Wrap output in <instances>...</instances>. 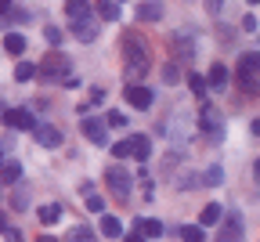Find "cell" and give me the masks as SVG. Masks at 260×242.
I'll return each instance as SVG.
<instances>
[{"mask_svg": "<svg viewBox=\"0 0 260 242\" xmlns=\"http://www.w3.org/2000/svg\"><path fill=\"white\" fill-rule=\"evenodd\" d=\"M123 73H126V83H138L148 69H152V47L148 40L141 37V33H123Z\"/></svg>", "mask_w": 260, "mask_h": 242, "instance_id": "obj_1", "label": "cell"}, {"mask_svg": "<svg viewBox=\"0 0 260 242\" xmlns=\"http://www.w3.org/2000/svg\"><path fill=\"white\" fill-rule=\"evenodd\" d=\"M69 76H73V62L65 58L61 51L44 54V62L37 65V80H44V83H65Z\"/></svg>", "mask_w": 260, "mask_h": 242, "instance_id": "obj_2", "label": "cell"}, {"mask_svg": "<svg viewBox=\"0 0 260 242\" xmlns=\"http://www.w3.org/2000/svg\"><path fill=\"white\" fill-rule=\"evenodd\" d=\"M235 80H239V87H242L246 94H260V54H256V51L239 58V73H235Z\"/></svg>", "mask_w": 260, "mask_h": 242, "instance_id": "obj_3", "label": "cell"}, {"mask_svg": "<svg viewBox=\"0 0 260 242\" xmlns=\"http://www.w3.org/2000/svg\"><path fill=\"white\" fill-rule=\"evenodd\" d=\"M105 185H109V192H112L119 202H130V192H134V177H130V170H123L119 163L109 166V170H105Z\"/></svg>", "mask_w": 260, "mask_h": 242, "instance_id": "obj_4", "label": "cell"}, {"mask_svg": "<svg viewBox=\"0 0 260 242\" xmlns=\"http://www.w3.org/2000/svg\"><path fill=\"white\" fill-rule=\"evenodd\" d=\"M80 130L90 137L94 145H109V123H105V119H98V116H83Z\"/></svg>", "mask_w": 260, "mask_h": 242, "instance_id": "obj_5", "label": "cell"}, {"mask_svg": "<svg viewBox=\"0 0 260 242\" xmlns=\"http://www.w3.org/2000/svg\"><path fill=\"white\" fill-rule=\"evenodd\" d=\"M217 242H242V214H228L220 231H217Z\"/></svg>", "mask_w": 260, "mask_h": 242, "instance_id": "obj_6", "label": "cell"}, {"mask_svg": "<svg viewBox=\"0 0 260 242\" xmlns=\"http://www.w3.org/2000/svg\"><path fill=\"white\" fill-rule=\"evenodd\" d=\"M126 101L134 109H152V101H155V94H152V87H141V83H126Z\"/></svg>", "mask_w": 260, "mask_h": 242, "instance_id": "obj_7", "label": "cell"}, {"mask_svg": "<svg viewBox=\"0 0 260 242\" xmlns=\"http://www.w3.org/2000/svg\"><path fill=\"white\" fill-rule=\"evenodd\" d=\"M32 137H37L40 148H58L61 145V130L51 127V123H37V127H32Z\"/></svg>", "mask_w": 260, "mask_h": 242, "instance_id": "obj_8", "label": "cell"}, {"mask_svg": "<svg viewBox=\"0 0 260 242\" xmlns=\"http://www.w3.org/2000/svg\"><path fill=\"white\" fill-rule=\"evenodd\" d=\"M199 127H203V134L210 137V141H220V137H224V123H220V116L206 105L203 109V116H199Z\"/></svg>", "mask_w": 260, "mask_h": 242, "instance_id": "obj_9", "label": "cell"}, {"mask_svg": "<svg viewBox=\"0 0 260 242\" xmlns=\"http://www.w3.org/2000/svg\"><path fill=\"white\" fill-rule=\"evenodd\" d=\"M0 119H4L8 127H15V130H32V127H37V119H32L29 109H4Z\"/></svg>", "mask_w": 260, "mask_h": 242, "instance_id": "obj_10", "label": "cell"}, {"mask_svg": "<svg viewBox=\"0 0 260 242\" xmlns=\"http://www.w3.org/2000/svg\"><path fill=\"white\" fill-rule=\"evenodd\" d=\"M126 141H130V156H134L138 163H148V156H152V141H148L145 134H130Z\"/></svg>", "mask_w": 260, "mask_h": 242, "instance_id": "obj_11", "label": "cell"}, {"mask_svg": "<svg viewBox=\"0 0 260 242\" xmlns=\"http://www.w3.org/2000/svg\"><path fill=\"white\" fill-rule=\"evenodd\" d=\"M73 37H76L80 44H94V37H98V25H94L90 18H80V22H73Z\"/></svg>", "mask_w": 260, "mask_h": 242, "instance_id": "obj_12", "label": "cell"}, {"mask_svg": "<svg viewBox=\"0 0 260 242\" xmlns=\"http://www.w3.org/2000/svg\"><path fill=\"white\" fill-rule=\"evenodd\" d=\"M159 18H162V4H159V0L138 4V22H159Z\"/></svg>", "mask_w": 260, "mask_h": 242, "instance_id": "obj_13", "label": "cell"}, {"mask_svg": "<svg viewBox=\"0 0 260 242\" xmlns=\"http://www.w3.org/2000/svg\"><path fill=\"white\" fill-rule=\"evenodd\" d=\"M18 177H22V163H18V159H0V181L15 185Z\"/></svg>", "mask_w": 260, "mask_h": 242, "instance_id": "obj_14", "label": "cell"}, {"mask_svg": "<svg viewBox=\"0 0 260 242\" xmlns=\"http://www.w3.org/2000/svg\"><path fill=\"white\" fill-rule=\"evenodd\" d=\"M134 228H138L145 238H159V235H162V221H152V217H138Z\"/></svg>", "mask_w": 260, "mask_h": 242, "instance_id": "obj_15", "label": "cell"}, {"mask_svg": "<svg viewBox=\"0 0 260 242\" xmlns=\"http://www.w3.org/2000/svg\"><path fill=\"white\" fill-rule=\"evenodd\" d=\"M206 83H210V87H217V90H224V87H228V69H224L220 62H213V65H210Z\"/></svg>", "mask_w": 260, "mask_h": 242, "instance_id": "obj_16", "label": "cell"}, {"mask_svg": "<svg viewBox=\"0 0 260 242\" xmlns=\"http://www.w3.org/2000/svg\"><path fill=\"white\" fill-rule=\"evenodd\" d=\"M94 11H98V18L116 22V18H119V0H98V4H94Z\"/></svg>", "mask_w": 260, "mask_h": 242, "instance_id": "obj_17", "label": "cell"}, {"mask_svg": "<svg viewBox=\"0 0 260 242\" xmlns=\"http://www.w3.org/2000/svg\"><path fill=\"white\" fill-rule=\"evenodd\" d=\"M65 15H69L73 22L90 18V4H87V0H65Z\"/></svg>", "mask_w": 260, "mask_h": 242, "instance_id": "obj_18", "label": "cell"}, {"mask_svg": "<svg viewBox=\"0 0 260 242\" xmlns=\"http://www.w3.org/2000/svg\"><path fill=\"white\" fill-rule=\"evenodd\" d=\"M170 47H174V58L177 62H191V44L184 40V33H177V37L170 40Z\"/></svg>", "mask_w": 260, "mask_h": 242, "instance_id": "obj_19", "label": "cell"}, {"mask_svg": "<svg viewBox=\"0 0 260 242\" xmlns=\"http://www.w3.org/2000/svg\"><path fill=\"white\" fill-rule=\"evenodd\" d=\"M37 217H40V224H58V221H61V206H58V202H47V206H40V210H37Z\"/></svg>", "mask_w": 260, "mask_h": 242, "instance_id": "obj_20", "label": "cell"}, {"mask_svg": "<svg viewBox=\"0 0 260 242\" xmlns=\"http://www.w3.org/2000/svg\"><path fill=\"white\" fill-rule=\"evenodd\" d=\"M220 217H224V214H220V206H217V202H210V206H203L199 224H203V228H213V224H220Z\"/></svg>", "mask_w": 260, "mask_h": 242, "instance_id": "obj_21", "label": "cell"}, {"mask_svg": "<svg viewBox=\"0 0 260 242\" xmlns=\"http://www.w3.org/2000/svg\"><path fill=\"white\" fill-rule=\"evenodd\" d=\"M102 235H105V238H119V235H123V224H119L112 214H102Z\"/></svg>", "mask_w": 260, "mask_h": 242, "instance_id": "obj_22", "label": "cell"}, {"mask_svg": "<svg viewBox=\"0 0 260 242\" xmlns=\"http://www.w3.org/2000/svg\"><path fill=\"white\" fill-rule=\"evenodd\" d=\"M4 51L18 58V54L25 51V37H22V33H8V37H4Z\"/></svg>", "mask_w": 260, "mask_h": 242, "instance_id": "obj_23", "label": "cell"}, {"mask_svg": "<svg viewBox=\"0 0 260 242\" xmlns=\"http://www.w3.org/2000/svg\"><path fill=\"white\" fill-rule=\"evenodd\" d=\"M181 242H206L203 224H184V228H181Z\"/></svg>", "mask_w": 260, "mask_h": 242, "instance_id": "obj_24", "label": "cell"}, {"mask_svg": "<svg viewBox=\"0 0 260 242\" xmlns=\"http://www.w3.org/2000/svg\"><path fill=\"white\" fill-rule=\"evenodd\" d=\"M32 76H37V65H32V62H18L15 65V80L18 83H29Z\"/></svg>", "mask_w": 260, "mask_h": 242, "instance_id": "obj_25", "label": "cell"}, {"mask_svg": "<svg viewBox=\"0 0 260 242\" xmlns=\"http://www.w3.org/2000/svg\"><path fill=\"white\" fill-rule=\"evenodd\" d=\"M65 242H98V235L90 231V228H83V224H76L73 231H69V238Z\"/></svg>", "mask_w": 260, "mask_h": 242, "instance_id": "obj_26", "label": "cell"}, {"mask_svg": "<svg viewBox=\"0 0 260 242\" xmlns=\"http://www.w3.org/2000/svg\"><path fill=\"white\" fill-rule=\"evenodd\" d=\"M188 87H191V94L195 98H206V76H199V73H188Z\"/></svg>", "mask_w": 260, "mask_h": 242, "instance_id": "obj_27", "label": "cell"}, {"mask_svg": "<svg viewBox=\"0 0 260 242\" xmlns=\"http://www.w3.org/2000/svg\"><path fill=\"white\" fill-rule=\"evenodd\" d=\"M220 181H224V170H220V163H217V166H210L206 174H203V185H220Z\"/></svg>", "mask_w": 260, "mask_h": 242, "instance_id": "obj_28", "label": "cell"}, {"mask_svg": "<svg viewBox=\"0 0 260 242\" xmlns=\"http://www.w3.org/2000/svg\"><path fill=\"white\" fill-rule=\"evenodd\" d=\"M162 80H167V83H177V80H181V73H177V62H167V65H162Z\"/></svg>", "mask_w": 260, "mask_h": 242, "instance_id": "obj_29", "label": "cell"}, {"mask_svg": "<svg viewBox=\"0 0 260 242\" xmlns=\"http://www.w3.org/2000/svg\"><path fill=\"white\" fill-rule=\"evenodd\" d=\"M105 123H109V127H116V130H119V127H126V116H123V112H119V109H112V112H105Z\"/></svg>", "mask_w": 260, "mask_h": 242, "instance_id": "obj_30", "label": "cell"}, {"mask_svg": "<svg viewBox=\"0 0 260 242\" xmlns=\"http://www.w3.org/2000/svg\"><path fill=\"white\" fill-rule=\"evenodd\" d=\"M87 210H90V214H102V210H105L102 195H90V192H87Z\"/></svg>", "mask_w": 260, "mask_h": 242, "instance_id": "obj_31", "label": "cell"}, {"mask_svg": "<svg viewBox=\"0 0 260 242\" xmlns=\"http://www.w3.org/2000/svg\"><path fill=\"white\" fill-rule=\"evenodd\" d=\"M112 156H116V159H126V156H130V141H126V137L112 145Z\"/></svg>", "mask_w": 260, "mask_h": 242, "instance_id": "obj_32", "label": "cell"}, {"mask_svg": "<svg viewBox=\"0 0 260 242\" xmlns=\"http://www.w3.org/2000/svg\"><path fill=\"white\" fill-rule=\"evenodd\" d=\"M203 185V177H177V188L181 192H188V188H199Z\"/></svg>", "mask_w": 260, "mask_h": 242, "instance_id": "obj_33", "label": "cell"}, {"mask_svg": "<svg viewBox=\"0 0 260 242\" xmlns=\"http://www.w3.org/2000/svg\"><path fill=\"white\" fill-rule=\"evenodd\" d=\"M44 37H47V40L58 47V44H61V29H58V25H47V29H44Z\"/></svg>", "mask_w": 260, "mask_h": 242, "instance_id": "obj_34", "label": "cell"}, {"mask_svg": "<svg viewBox=\"0 0 260 242\" xmlns=\"http://www.w3.org/2000/svg\"><path fill=\"white\" fill-rule=\"evenodd\" d=\"M105 98H109V90H105V87H90V101H94V105H102Z\"/></svg>", "mask_w": 260, "mask_h": 242, "instance_id": "obj_35", "label": "cell"}, {"mask_svg": "<svg viewBox=\"0 0 260 242\" xmlns=\"http://www.w3.org/2000/svg\"><path fill=\"white\" fill-rule=\"evenodd\" d=\"M220 8H224V0H206V11L210 15H220Z\"/></svg>", "mask_w": 260, "mask_h": 242, "instance_id": "obj_36", "label": "cell"}, {"mask_svg": "<svg viewBox=\"0 0 260 242\" xmlns=\"http://www.w3.org/2000/svg\"><path fill=\"white\" fill-rule=\"evenodd\" d=\"M11 206H15V210H25V206H29V202H25V192H18V195L11 199Z\"/></svg>", "mask_w": 260, "mask_h": 242, "instance_id": "obj_37", "label": "cell"}, {"mask_svg": "<svg viewBox=\"0 0 260 242\" xmlns=\"http://www.w3.org/2000/svg\"><path fill=\"white\" fill-rule=\"evenodd\" d=\"M123 242H148V238H145V235H141V231H138V228H134V231H130V235H126V238H123Z\"/></svg>", "mask_w": 260, "mask_h": 242, "instance_id": "obj_38", "label": "cell"}, {"mask_svg": "<svg viewBox=\"0 0 260 242\" xmlns=\"http://www.w3.org/2000/svg\"><path fill=\"white\" fill-rule=\"evenodd\" d=\"M4 235H8V242H22V231H18V228H8Z\"/></svg>", "mask_w": 260, "mask_h": 242, "instance_id": "obj_39", "label": "cell"}, {"mask_svg": "<svg viewBox=\"0 0 260 242\" xmlns=\"http://www.w3.org/2000/svg\"><path fill=\"white\" fill-rule=\"evenodd\" d=\"M242 29H246V33H253V29H256V18H253V15H246V22H242Z\"/></svg>", "mask_w": 260, "mask_h": 242, "instance_id": "obj_40", "label": "cell"}, {"mask_svg": "<svg viewBox=\"0 0 260 242\" xmlns=\"http://www.w3.org/2000/svg\"><path fill=\"white\" fill-rule=\"evenodd\" d=\"M11 11V0H0V15H8Z\"/></svg>", "mask_w": 260, "mask_h": 242, "instance_id": "obj_41", "label": "cell"}, {"mask_svg": "<svg viewBox=\"0 0 260 242\" xmlns=\"http://www.w3.org/2000/svg\"><path fill=\"white\" fill-rule=\"evenodd\" d=\"M37 242H58V238H54V235H47V231H40V238H37Z\"/></svg>", "mask_w": 260, "mask_h": 242, "instance_id": "obj_42", "label": "cell"}, {"mask_svg": "<svg viewBox=\"0 0 260 242\" xmlns=\"http://www.w3.org/2000/svg\"><path fill=\"white\" fill-rule=\"evenodd\" d=\"M8 228H11V221H8L4 214H0V231H8Z\"/></svg>", "mask_w": 260, "mask_h": 242, "instance_id": "obj_43", "label": "cell"}, {"mask_svg": "<svg viewBox=\"0 0 260 242\" xmlns=\"http://www.w3.org/2000/svg\"><path fill=\"white\" fill-rule=\"evenodd\" d=\"M253 174H256V181H260V159H256V163H253Z\"/></svg>", "mask_w": 260, "mask_h": 242, "instance_id": "obj_44", "label": "cell"}, {"mask_svg": "<svg viewBox=\"0 0 260 242\" xmlns=\"http://www.w3.org/2000/svg\"><path fill=\"white\" fill-rule=\"evenodd\" d=\"M253 134H260V119H253Z\"/></svg>", "mask_w": 260, "mask_h": 242, "instance_id": "obj_45", "label": "cell"}, {"mask_svg": "<svg viewBox=\"0 0 260 242\" xmlns=\"http://www.w3.org/2000/svg\"><path fill=\"white\" fill-rule=\"evenodd\" d=\"M0 116H4V105H0Z\"/></svg>", "mask_w": 260, "mask_h": 242, "instance_id": "obj_46", "label": "cell"}, {"mask_svg": "<svg viewBox=\"0 0 260 242\" xmlns=\"http://www.w3.org/2000/svg\"><path fill=\"white\" fill-rule=\"evenodd\" d=\"M249 4H260V0H249Z\"/></svg>", "mask_w": 260, "mask_h": 242, "instance_id": "obj_47", "label": "cell"}, {"mask_svg": "<svg viewBox=\"0 0 260 242\" xmlns=\"http://www.w3.org/2000/svg\"><path fill=\"white\" fill-rule=\"evenodd\" d=\"M0 159H4V152H0Z\"/></svg>", "mask_w": 260, "mask_h": 242, "instance_id": "obj_48", "label": "cell"}]
</instances>
